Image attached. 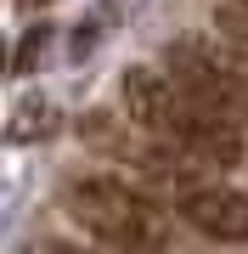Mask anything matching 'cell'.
Returning a JSON list of instances; mask_svg holds the SVG:
<instances>
[{
  "label": "cell",
  "instance_id": "1",
  "mask_svg": "<svg viewBox=\"0 0 248 254\" xmlns=\"http://www.w3.org/2000/svg\"><path fill=\"white\" fill-rule=\"evenodd\" d=\"M62 209L91 237H101V243H113L124 254H164L169 249V215L141 187L119 181V175H79V181H68Z\"/></svg>",
  "mask_w": 248,
  "mask_h": 254
},
{
  "label": "cell",
  "instance_id": "2",
  "mask_svg": "<svg viewBox=\"0 0 248 254\" xmlns=\"http://www.w3.org/2000/svg\"><path fill=\"white\" fill-rule=\"evenodd\" d=\"M164 73H169L175 91H186L209 113H226L231 125L248 130V73L231 63V51H214L209 40L181 34L164 46Z\"/></svg>",
  "mask_w": 248,
  "mask_h": 254
},
{
  "label": "cell",
  "instance_id": "3",
  "mask_svg": "<svg viewBox=\"0 0 248 254\" xmlns=\"http://www.w3.org/2000/svg\"><path fill=\"white\" fill-rule=\"evenodd\" d=\"M175 209H181L186 226H198L203 237L214 243H248V198L231 187H209V181H192L175 192Z\"/></svg>",
  "mask_w": 248,
  "mask_h": 254
},
{
  "label": "cell",
  "instance_id": "4",
  "mask_svg": "<svg viewBox=\"0 0 248 254\" xmlns=\"http://www.w3.org/2000/svg\"><path fill=\"white\" fill-rule=\"evenodd\" d=\"M56 130V108L46 96H28L17 113H11V125H6V141H17V147H28V141H46Z\"/></svg>",
  "mask_w": 248,
  "mask_h": 254
},
{
  "label": "cell",
  "instance_id": "5",
  "mask_svg": "<svg viewBox=\"0 0 248 254\" xmlns=\"http://www.w3.org/2000/svg\"><path fill=\"white\" fill-rule=\"evenodd\" d=\"M214 23H220V34H226L231 63L248 73V6H243V0H231V6H220V11H214Z\"/></svg>",
  "mask_w": 248,
  "mask_h": 254
},
{
  "label": "cell",
  "instance_id": "6",
  "mask_svg": "<svg viewBox=\"0 0 248 254\" xmlns=\"http://www.w3.org/2000/svg\"><path fill=\"white\" fill-rule=\"evenodd\" d=\"M46 46H51V28H46V23H34V28L23 34L17 57H11V68H17V73H34L40 63H46Z\"/></svg>",
  "mask_w": 248,
  "mask_h": 254
},
{
  "label": "cell",
  "instance_id": "7",
  "mask_svg": "<svg viewBox=\"0 0 248 254\" xmlns=\"http://www.w3.org/2000/svg\"><path fill=\"white\" fill-rule=\"evenodd\" d=\"M34 254H96V249H79V243H56V237H46V243H34Z\"/></svg>",
  "mask_w": 248,
  "mask_h": 254
},
{
  "label": "cell",
  "instance_id": "8",
  "mask_svg": "<svg viewBox=\"0 0 248 254\" xmlns=\"http://www.w3.org/2000/svg\"><path fill=\"white\" fill-rule=\"evenodd\" d=\"M11 68V57H6V40H0V73H6Z\"/></svg>",
  "mask_w": 248,
  "mask_h": 254
},
{
  "label": "cell",
  "instance_id": "9",
  "mask_svg": "<svg viewBox=\"0 0 248 254\" xmlns=\"http://www.w3.org/2000/svg\"><path fill=\"white\" fill-rule=\"evenodd\" d=\"M243 6H248V0H243Z\"/></svg>",
  "mask_w": 248,
  "mask_h": 254
}]
</instances>
